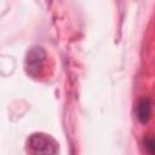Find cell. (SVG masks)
<instances>
[{
	"label": "cell",
	"mask_w": 155,
	"mask_h": 155,
	"mask_svg": "<svg viewBox=\"0 0 155 155\" xmlns=\"http://www.w3.org/2000/svg\"><path fill=\"white\" fill-rule=\"evenodd\" d=\"M28 149L31 155H56L58 145L48 134L33 133L28 139Z\"/></svg>",
	"instance_id": "cell-1"
},
{
	"label": "cell",
	"mask_w": 155,
	"mask_h": 155,
	"mask_svg": "<svg viewBox=\"0 0 155 155\" xmlns=\"http://www.w3.org/2000/svg\"><path fill=\"white\" fill-rule=\"evenodd\" d=\"M46 61V52L42 47H33L27 53L25 68L31 76H38L44 69Z\"/></svg>",
	"instance_id": "cell-2"
},
{
	"label": "cell",
	"mask_w": 155,
	"mask_h": 155,
	"mask_svg": "<svg viewBox=\"0 0 155 155\" xmlns=\"http://www.w3.org/2000/svg\"><path fill=\"white\" fill-rule=\"evenodd\" d=\"M151 107H153L151 102L147 97H143L138 101V103H137V119H138L139 122L145 124L150 120L151 111H153Z\"/></svg>",
	"instance_id": "cell-3"
},
{
	"label": "cell",
	"mask_w": 155,
	"mask_h": 155,
	"mask_svg": "<svg viewBox=\"0 0 155 155\" xmlns=\"http://www.w3.org/2000/svg\"><path fill=\"white\" fill-rule=\"evenodd\" d=\"M143 147L148 155H155V137L154 136L145 137L143 140Z\"/></svg>",
	"instance_id": "cell-4"
}]
</instances>
